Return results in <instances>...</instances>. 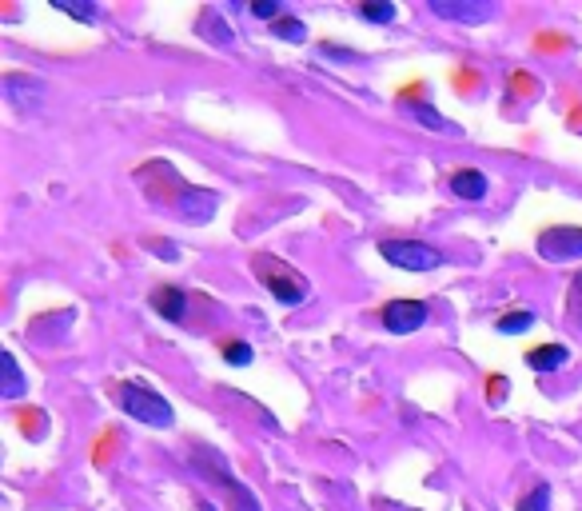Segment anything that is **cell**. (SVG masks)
I'll list each match as a JSON object with an SVG mask.
<instances>
[{"instance_id":"6da1fadb","label":"cell","mask_w":582,"mask_h":511,"mask_svg":"<svg viewBox=\"0 0 582 511\" xmlns=\"http://www.w3.org/2000/svg\"><path fill=\"white\" fill-rule=\"evenodd\" d=\"M252 272H256V280H260L284 308H295V304H303V300L311 296L307 276L295 272V268L284 264V260H276V256H252Z\"/></svg>"},{"instance_id":"7a4b0ae2","label":"cell","mask_w":582,"mask_h":511,"mask_svg":"<svg viewBox=\"0 0 582 511\" xmlns=\"http://www.w3.org/2000/svg\"><path fill=\"white\" fill-rule=\"evenodd\" d=\"M120 404H124V412H128L132 420H140V424H148V428H172V424H176L172 404H168L160 392H152L148 384H140V380H128V384L120 388Z\"/></svg>"},{"instance_id":"3957f363","label":"cell","mask_w":582,"mask_h":511,"mask_svg":"<svg viewBox=\"0 0 582 511\" xmlns=\"http://www.w3.org/2000/svg\"><path fill=\"white\" fill-rule=\"evenodd\" d=\"M379 256L403 272H435L443 268V252L423 240H379Z\"/></svg>"},{"instance_id":"277c9868","label":"cell","mask_w":582,"mask_h":511,"mask_svg":"<svg viewBox=\"0 0 582 511\" xmlns=\"http://www.w3.org/2000/svg\"><path fill=\"white\" fill-rule=\"evenodd\" d=\"M539 256L551 260V264H563V260H579L582 256V228L579 224H555V228H543L539 240H535Z\"/></svg>"},{"instance_id":"5b68a950","label":"cell","mask_w":582,"mask_h":511,"mask_svg":"<svg viewBox=\"0 0 582 511\" xmlns=\"http://www.w3.org/2000/svg\"><path fill=\"white\" fill-rule=\"evenodd\" d=\"M427 304L423 300H391V304H383V312H379V320H383V328L387 332H395V336H411V332H419L423 324H427Z\"/></svg>"},{"instance_id":"8992f818","label":"cell","mask_w":582,"mask_h":511,"mask_svg":"<svg viewBox=\"0 0 582 511\" xmlns=\"http://www.w3.org/2000/svg\"><path fill=\"white\" fill-rule=\"evenodd\" d=\"M431 12L443 20H463V24H483L491 20L499 8L495 4H479V0H431Z\"/></svg>"},{"instance_id":"52a82bcc","label":"cell","mask_w":582,"mask_h":511,"mask_svg":"<svg viewBox=\"0 0 582 511\" xmlns=\"http://www.w3.org/2000/svg\"><path fill=\"white\" fill-rule=\"evenodd\" d=\"M148 304L160 312V320H168V324H184V312H188V292H184V288H176V284H164V288H156V292L148 296Z\"/></svg>"},{"instance_id":"ba28073f","label":"cell","mask_w":582,"mask_h":511,"mask_svg":"<svg viewBox=\"0 0 582 511\" xmlns=\"http://www.w3.org/2000/svg\"><path fill=\"white\" fill-rule=\"evenodd\" d=\"M403 112H407V116H415L427 132H439V136H459V124H455V120H447L443 112H435V108H431V104H423V100H415V104H411V100H403Z\"/></svg>"},{"instance_id":"9c48e42d","label":"cell","mask_w":582,"mask_h":511,"mask_svg":"<svg viewBox=\"0 0 582 511\" xmlns=\"http://www.w3.org/2000/svg\"><path fill=\"white\" fill-rule=\"evenodd\" d=\"M447 188H451L459 200H483V196H487V176H483L479 168H459V172H451Z\"/></svg>"},{"instance_id":"30bf717a","label":"cell","mask_w":582,"mask_h":511,"mask_svg":"<svg viewBox=\"0 0 582 511\" xmlns=\"http://www.w3.org/2000/svg\"><path fill=\"white\" fill-rule=\"evenodd\" d=\"M180 212L192 216V224L212 220V212H216V192H208V188H184V196H180Z\"/></svg>"},{"instance_id":"8fae6325","label":"cell","mask_w":582,"mask_h":511,"mask_svg":"<svg viewBox=\"0 0 582 511\" xmlns=\"http://www.w3.org/2000/svg\"><path fill=\"white\" fill-rule=\"evenodd\" d=\"M567 360H571V348L567 344H543V348H531L527 352V368H535V372H559V368H567Z\"/></svg>"},{"instance_id":"7c38bea8","label":"cell","mask_w":582,"mask_h":511,"mask_svg":"<svg viewBox=\"0 0 582 511\" xmlns=\"http://www.w3.org/2000/svg\"><path fill=\"white\" fill-rule=\"evenodd\" d=\"M0 372H4V380H0V396L4 400H20L24 396V372L16 368V356L12 352H0Z\"/></svg>"},{"instance_id":"4fadbf2b","label":"cell","mask_w":582,"mask_h":511,"mask_svg":"<svg viewBox=\"0 0 582 511\" xmlns=\"http://www.w3.org/2000/svg\"><path fill=\"white\" fill-rule=\"evenodd\" d=\"M359 16H363L367 24H391V20H395V4H391V0H363V4H359Z\"/></svg>"},{"instance_id":"5bb4252c","label":"cell","mask_w":582,"mask_h":511,"mask_svg":"<svg viewBox=\"0 0 582 511\" xmlns=\"http://www.w3.org/2000/svg\"><path fill=\"white\" fill-rule=\"evenodd\" d=\"M272 32H276L280 40H291V44H303V40H307V24H303L299 16H280V20L272 24Z\"/></svg>"},{"instance_id":"9a60e30c","label":"cell","mask_w":582,"mask_h":511,"mask_svg":"<svg viewBox=\"0 0 582 511\" xmlns=\"http://www.w3.org/2000/svg\"><path fill=\"white\" fill-rule=\"evenodd\" d=\"M527 328H535V312H507V316L495 324V332H503V336H519V332H527Z\"/></svg>"},{"instance_id":"2e32d148","label":"cell","mask_w":582,"mask_h":511,"mask_svg":"<svg viewBox=\"0 0 582 511\" xmlns=\"http://www.w3.org/2000/svg\"><path fill=\"white\" fill-rule=\"evenodd\" d=\"M220 356H224V364H232V368H248L256 352H252V344H248V340H232V344H224V348H220Z\"/></svg>"},{"instance_id":"e0dca14e","label":"cell","mask_w":582,"mask_h":511,"mask_svg":"<svg viewBox=\"0 0 582 511\" xmlns=\"http://www.w3.org/2000/svg\"><path fill=\"white\" fill-rule=\"evenodd\" d=\"M551 508V488L547 484H535L523 500H519V511H547Z\"/></svg>"},{"instance_id":"ac0fdd59","label":"cell","mask_w":582,"mask_h":511,"mask_svg":"<svg viewBox=\"0 0 582 511\" xmlns=\"http://www.w3.org/2000/svg\"><path fill=\"white\" fill-rule=\"evenodd\" d=\"M56 12L80 20V24H96V8L92 4H76V0H56Z\"/></svg>"},{"instance_id":"d6986e66","label":"cell","mask_w":582,"mask_h":511,"mask_svg":"<svg viewBox=\"0 0 582 511\" xmlns=\"http://www.w3.org/2000/svg\"><path fill=\"white\" fill-rule=\"evenodd\" d=\"M252 16H256V20H272V24H276V20L284 16V8H280L276 0H256V4H252Z\"/></svg>"},{"instance_id":"ffe728a7","label":"cell","mask_w":582,"mask_h":511,"mask_svg":"<svg viewBox=\"0 0 582 511\" xmlns=\"http://www.w3.org/2000/svg\"><path fill=\"white\" fill-rule=\"evenodd\" d=\"M216 484H228V488H236V484H232V476H228L224 468H216ZM236 496H240V504H244V508H248V511H256V504H252V496H248L244 488H240Z\"/></svg>"},{"instance_id":"44dd1931","label":"cell","mask_w":582,"mask_h":511,"mask_svg":"<svg viewBox=\"0 0 582 511\" xmlns=\"http://www.w3.org/2000/svg\"><path fill=\"white\" fill-rule=\"evenodd\" d=\"M152 252H164V260H180V248L176 244H168V240H144Z\"/></svg>"},{"instance_id":"7402d4cb","label":"cell","mask_w":582,"mask_h":511,"mask_svg":"<svg viewBox=\"0 0 582 511\" xmlns=\"http://www.w3.org/2000/svg\"><path fill=\"white\" fill-rule=\"evenodd\" d=\"M571 316L579 320V328H582V276L571 284Z\"/></svg>"}]
</instances>
